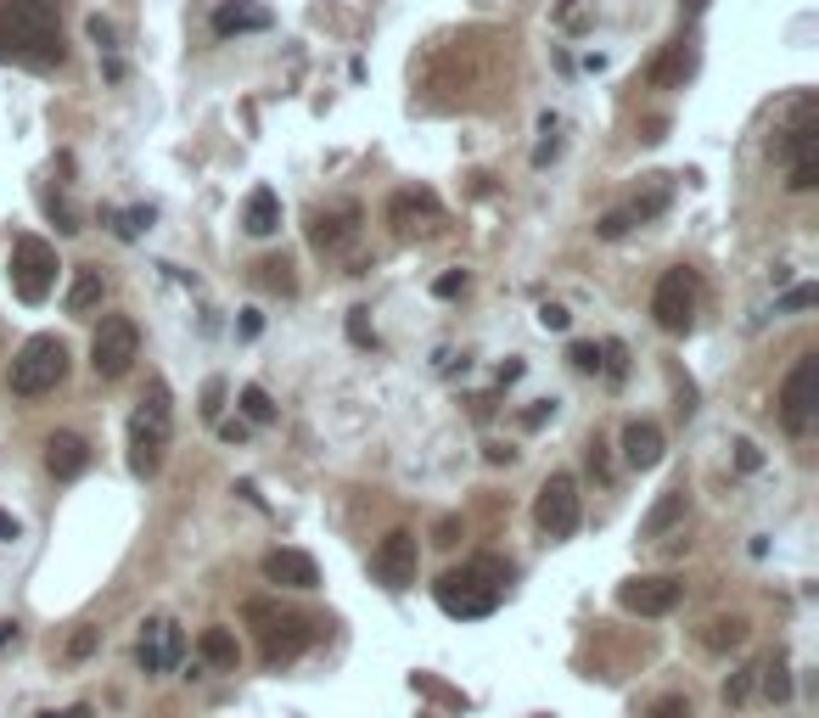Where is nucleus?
<instances>
[{
  "instance_id": "obj_1",
  "label": "nucleus",
  "mask_w": 819,
  "mask_h": 718,
  "mask_svg": "<svg viewBox=\"0 0 819 718\" xmlns=\"http://www.w3.org/2000/svg\"><path fill=\"white\" fill-rule=\"evenodd\" d=\"M0 62L56 68L62 62L56 0H0Z\"/></svg>"
},
{
  "instance_id": "obj_2",
  "label": "nucleus",
  "mask_w": 819,
  "mask_h": 718,
  "mask_svg": "<svg viewBox=\"0 0 819 718\" xmlns=\"http://www.w3.org/2000/svg\"><path fill=\"white\" fill-rule=\"evenodd\" d=\"M506 584H511V562L500 556H472L461 567H449L438 584H433V601L461 617V624H477V617H488L500 601H506Z\"/></svg>"
},
{
  "instance_id": "obj_3",
  "label": "nucleus",
  "mask_w": 819,
  "mask_h": 718,
  "mask_svg": "<svg viewBox=\"0 0 819 718\" xmlns=\"http://www.w3.org/2000/svg\"><path fill=\"white\" fill-rule=\"evenodd\" d=\"M169 433H175L169 387L152 382L141 410L129 415V472H136V477H157L163 472V449H169Z\"/></svg>"
},
{
  "instance_id": "obj_4",
  "label": "nucleus",
  "mask_w": 819,
  "mask_h": 718,
  "mask_svg": "<svg viewBox=\"0 0 819 718\" xmlns=\"http://www.w3.org/2000/svg\"><path fill=\"white\" fill-rule=\"evenodd\" d=\"M68 382V348L62 337H28L17 354H12V371H7V387L17 399H46Z\"/></svg>"
},
{
  "instance_id": "obj_5",
  "label": "nucleus",
  "mask_w": 819,
  "mask_h": 718,
  "mask_svg": "<svg viewBox=\"0 0 819 718\" xmlns=\"http://www.w3.org/2000/svg\"><path fill=\"white\" fill-rule=\"evenodd\" d=\"M247 624H258V645H265V668H281L292 657H304L309 640H315V624L298 612H281L276 601H247L242 606Z\"/></svg>"
},
{
  "instance_id": "obj_6",
  "label": "nucleus",
  "mask_w": 819,
  "mask_h": 718,
  "mask_svg": "<svg viewBox=\"0 0 819 718\" xmlns=\"http://www.w3.org/2000/svg\"><path fill=\"white\" fill-rule=\"evenodd\" d=\"M141 359V325L129 320V315H107L102 325H95V337H90V366L102 382H118L129 376V366Z\"/></svg>"
},
{
  "instance_id": "obj_7",
  "label": "nucleus",
  "mask_w": 819,
  "mask_h": 718,
  "mask_svg": "<svg viewBox=\"0 0 819 718\" xmlns=\"http://www.w3.org/2000/svg\"><path fill=\"white\" fill-rule=\"evenodd\" d=\"M56 247L46 236H17L12 242V292L23 304H46L56 286Z\"/></svg>"
},
{
  "instance_id": "obj_8",
  "label": "nucleus",
  "mask_w": 819,
  "mask_h": 718,
  "mask_svg": "<svg viewBox=\"0 0 819 718\" xmlns=\"http://www.w3.org/2000/svg\"><path fill=\"white\" fill-rule=\"evenodd\" d=\"M534 522H539V534H545V539H573V534H578V522H584V500H578L573 472H550V477H545L539 500H534Z\"/></svg>"
},
{
  "instance_id": "obj_9",
  "label": "nucleus",
  "mask_w": 819,
  "mask_h": 718,
  "mask_svg": "<svg viewBox=\"0 0 819 718\" xmlns=\"http://www.w3.org/2000/svg\"><path fill=\"white\" fill-rule=\"evenodd\" d=\"M814 410H819V354H803L780 387V427L803 438L814 427Z\"/></svg>"
},
{
  "instance_id": "obj_10",
  "label": "nucleus",
  "mask_w": 819,
  "mask_h": 718,
  "mask_svg": "<svg viewBox=\"0 0 819 718\" xmlns=\"http://www.w3.org/2000/svg\"><path fill=\"white\" fill-rule=\"evenodd\" d=\"M780 152H785V163H792V191H814L819 185V113H814V102H803L797 107V124L785 129V141H780Z\"/></svg>"
},
{
  "instance_id": "obj_11",
  "label": "nucleus",
  "mask_w": 819,
  "mask_h": 718,
  "mask_svg": "<svg viewBox=\"0 0 819 718\" xmlns=\"http://www.w3.org/2000/svg\"><path fill=\"white\" fill-rule=\"evenodd\" d=\"M651 320L663 325V332H691V320H696V275L691 270H668L657 281V292H651Z\"/></svg>"
},
{
  "instance_id": "obj_12",
  "label": "nucleus",
  "mask_w": 819,
  "mask_h": 718,
  "mask_svg": "<svg viewBox=\"0 0 819 718\" xmlns=\"http://www.w3.org/2000/svg\"><path fill=\"white\" fill-rule=\"evenodd\" d=\"M679 601H684V584L668 573H645V578L617 584V606L635 612V617H668Z\"/></svg>"
},
{
  "instance_id": "obj_13",
  "label": "nucleus",
  "mask_w": 819,
  "mask_h": 718,
  "mask_svg": "<svg viewBox=\"0 0 819 718\" xmlns=\"http://www.w3.org/2000/svg\"><path fill=\"white\" fill-rule=\"evenodd\" d=\"M415 567H421V544H415L410 528H393V534L376 544V556H371V573L387 584V590H410Z\"/></svg>"
},
{
  "instance_id": "obj_14",
  "label": "nucleus",
  "mask_w": 819,
  "mask_h": 718,
  "mask_svg": "<svg viewBox=\"0 0 819 718\" xmlns=\"http://www.w3.org/2000/svg\"><path fill=\"white\" fill-rule=\"evenodd\" d=\"M387 225L399 236H427L433 225H444V203L433 197L427 185H415V191H393L387 197Z\"/></svg>"
},
{
  "instance_id": "obj_15",
  "label": "nucleus",
  "mask_w": 819,
  "mask_h": 718,
  "mask_svg": "<svg viewBox=\"0 0 819 718\" xmlns=\"http://www.w3.org/2000/svg\"><path fill=\"white\" fill-rule=\"evenodd\" d=\"M180 651H185V640H180V629L169 624V617H146V624H141V645H136L141 674H163V668H175V663H180Z\"/></svg>"
},
{
  "instance_id": "obj_16",
  "label": "nucleus",
  "mask_w": 819,
  "mask_h": 718,
  "mask_svg": "<svg viewBox=\"0 0 819 718\" xmlns=\"http://www.w3.org/2000/svg\"><path fill=\"white\" fill-rule=\"evenodd\" d=\"M265 578L270 584H281V590H315V584H320V567H315V556H309V550H270V556H265Z\"/></svg>"
},
{
  "instance_id": "obj_17",
  "label": "nucleus",
  "mask_w": 819,
  "mask_h": 718,
  "mask_svg": "<svg viewBox=\"0 0 819 718\" xmlns=\"http://www.w3.org/2000/svg\"><path fill=\"white\" fill-rule=\"evenodd\" d=\"M354 231H359V208H354V203L315 208V214H309V242H315L320 253H332V247L354 242Z\"/></svg>"
},
{
  "instance_id": "obj_18",
  "label": "nucleus",
  "mask_w": 819,
  "mask_h": 718,
  "mask_svg": "<svg viewBox=\"0 0 819 718\" xmlns=\"http://www.w3.org/2000/svg\"><path fill=\"white\" fill-rule=\"evenodd\" d=\"M46 466H51V477H62V483L85 477V472H90V444H85L79 433H51V444H46Z\"/></svg>"
},
{
  "instance_id": "obj_19",
  "label": "nucleus",
  "mask_w": 819,
  "mask_h": 718,
  "mask_svg": "<svg viewBox=\"0 0 819 718\" xmlns=\"http://www.w3.org/2000/svg\"><path fill=\"white\" fill-rule=\"evenodd\" d=\"M258 28H270V7H258V0H225L214 12V35L231 40V35H258Z\"/></svg>"
},
{
  "instance_id": "obj_20",
  "label": "nucleus",
  "mask_w": 819,
  "mask_h": 718,
  "mask_svg": "<svg viewBox=\"0 0 819 718\" xmlns=\"http://www.w3.org/2000/svg\"><path fill=\"white\" fill-rule=\"evenodd\" d=\"M624 461L635 472H651V466L663 461V427H657V421H629V427H624Z\"/></svg>"
},
{
  "instance_id": "obj_21",
  "label": "nucleus",
  "mask_w": 819,
  "mask_h": 718,
  "mask_svg": "<svg viewBox=\"0 0 819 718\" xmlns=\"http://www.w3.org/2000/svg\"><path fill=\"white\" fill-rule=\"evenodd\" d=\"M684 511H691V495H684V483L679 488H663V500L645 511V522H640V539H663L668 528H679L684 522Z\"/></svg>"
},
{
  "instance_id": "obj_22",
  "label": "nucleus",
  "mask_w": 819,
  "mask_h": 718,
  "mask_svg": "<svg viewBox=\"0 0 819 718\" xmlns=\"http://www.w3.org/2000/svg\"><path fill=\"white\" fill-rule=\"evenodd\" d=\"M242 225H247V236H276V231H281V197H276L270 185H253V191H247Z\"/></svg>"
},
{
  "instance_id": "obj_23",
  "label": "nucleus",
  "mask_w": 819,
  "mask_h": 718,
  "mask_svg": "<svg viewBox=\"0 0 819 718\" xmlns=\"http://www.w3.org/2000/svg\"><path fill=\"white\" fill-rule=\"evenodd\" d=\"M696 74V46L691 40H674L663 56H657V68H651V85H684Z\"/></svg>"
},
{
  "instance_id": "obj_24",
  "label": "nucleus",
  "mask_w": 819,
  "mask_h": 718,
  "mask_svg": "<svg viewBox=\"0 0 819 718\" xmlns=\"http://www.w3.org/2000/svg\"><path fill=\"white\" fill-rule=\"evenodd\" d=\"M196 651H203V663H208V668H225V674H231V668L242 663V645H236V634H231V629H203Z\"/></svg>"
},
{
  "instance_id": "obj_25",
  "label": "nucleus",
  "mask_w": 819,
  "mask_h": 718,
  "mask_svg": "<svg viewBox=\"0 0 819 718\" xmlns=\"http://www.w3.org/2000/svg\"><path fill=\"white\" fill-rule=\"evenodd\" d=\"M102 304V270H74V286H68V315H90Z\"/></svg>"
},
{
  "instance_id": "obj_26",
  "label": "nucleus",
  "mask_w": 819,
  "mask_h": 718,
  "mask_svg": "<svg viewBox=\"0 0 819 718\" xmlns=\"http://www.w3.org/2000/svg\"><path fill=\"white\" fill-rule=\"evenodd\" d=\"M702 645H707V651H735V645H746V617H713V624H702Z\"/></svg>"
},
{
  "instance_id": "obj_27",
  "label": "nucleus",
  "mask_w": 819,
  "mask_h": 718,
  "mask_svg": "<svg viewBox=\"0 0 819 718\" xmlns=\"http://www.w3.org/2000/svg\"><path fill=\"white\" fill-rule=\"evenodd\" d=\"M752 674H758V684H764L769 702H792V668H785L780 651H775V657H764V668H752Z\"/></svg>"
},
{
  "instance_id": "obj_28",
  "label": "nucleus",
  "mask_w": 819,
  "mask_h": 718,
  "mask_svg": "<svg viewBox=\"0 0 819 718\" xmlns=\"http://www.w3.org/2000/svg\"><path fill=\"white\" fill-rule=\"evenodd\" d=\"M410 684H415L421 696H433V702H444V707H455V713H466V696H461V691H449L444 679H433V674H410Z\"/></svg>"
},
{
  "instance_id": "obj_29",
  "label": "nucleus",
  "mask_w": 819,
  "mask_h": 718,
  "mask_svg": "<svg viewBox=\"0 0 819 718\" xmlns=\"http://www.w3.org/2000/svg\"><path fill=\"white\" fill-rule=\"evenodd\" d=\"M242 415L253 421V427H270L276 421V405H270L265 387H242Z\"/></svg>"
},
{
  "instance_id": "obj_30",
  "label": "nucleus",
  "mask_w": 819,
  "mask_h": 718,
  "mask_svg": "<svg viewBox=\"0 0 819 718\" xmlns=\"http://www.w3.org/2000/svg\"><path fill=\"white\" fill-rule=\"evenodd\" d=\"M601 376H606L612 387H617V382L629 376V348L617 343V337H612V343H601Z\"/></svg>"
},
{
  "instance_id": "obj_31",
  "label": "nucleus",
  "mask_w": 819,
  "mask_h": 718,
  "mask_svg": "<svg viewBox=\"0 0 819 718\" xmlns=\"http://www.w3.org/2000/svg\"><path fill=\"white\" fill-rule=\"evenodd\" d=\"M663 208H668V180L657 175V185H651V191H645V197H635V208H629V219H635V225H640V219H657Z\"/></svg>"
},
{
  "instance_id": "obj_32",
  "label": "nucleus",
  "mask_w": 819,
  "mask_h": 718,
  "mask_svg": "<svg viewBox=\"0 0 819 718\" xmlns=\"http://www.w3.org/2000/svg\"><path fill=\"white\" fill-rule=\"evenodd\" d=\"M258 281H265L270 292H298V275H292L286 258H265V265H258Z\"/></svg>"
},
{
  "instance_id": "obj_33",
  "label": "nucleus",
  "mask_w": 819,
  "mask_h": 718,
  "mask_svg": "<svg viewBox=\"0 0 819 718\" xmlns=\"http://www.w3.org/2000/svg\"><path fill=\"white\" fill-rule=\"evenodd\" d=\"M348 343H354V348H376V325H371V309H348Z\"/></svg>"
},
{
  "instance_id": "obj_34",
  "label": "nucleus",
  "mask_w": 819,
  "mask_h": 718,
  "mask_svg": "<svg viewBox=\"0 0 819 718\" xmlns=\"http://www.w3.org/2000/svg\"><path fill=\"white\" fill-rule=\"evenodd\" d=\"M46 214L56 219V231H62V236H74V231H79V214H74L68 203H62V197H56V191H51V197H46Z\"/></svg>"
},
{
  "instance_id": "obj_35",
  "label": "nucleus",
  "mask_w": 819,
  "mask_h": 718,
  "mask_svg": "<svg viewBox=\"0 0 819 718\" xmlns=\"http://www.w3.org/2000/svg\"><path fill=\"white\" fill-rule=\"evenodd\" d=\"M567 359H573V371H584V376H596V371H601V348H596V343H573V348H567Z\"/></svg>"
},
{
  "instance_id": "obj_36",
  "label": "nucleus",
  "mask_w": 819,
  "mask_h": 718,
  "mask_svg": "<svg viewBox=\"0 0 819 718\" xmlns=\"http://www.w3.org/2000/svg\"><path fill=\"white\" fill-rule=\"evenodd\" d=\"M814 304H819V286H792L775 309H780V315H797V309H814Z\"/></svg>"
},
{
  "instance_id": "obj_37",
  "label": "nucleus",
  "mask_w": 819,
  "mask_h": 718,
  "mask_svg": "<svg viewBox=\"0 0 819 718\" xmlns=\"http://www.w3.org/2000/svg\"><path fill=\"white\" fill-rule=\"evenodd\" d=\"M645 718H691V702H684V696H657V702L645 707Z\"/></svg>"
},
{
  "instance_id": "obj_38",
  "label": "nucleus",
  "mask_w": 819,
  "mask_h": 718,
  "mask_svg": "<svg viewBox=\"0 0 819 718\" xmlns=\"http://www.w3.org/2000/svg\"><path fill=\"white\" fill-rule=\"evenodd\" d=\"M196 410H203V421H219V410H225V382L219 376L203 387V405H196Z\"/></svg>"
},
{
  "instance_id": "obj_39",
  "label": "nucleus",
  "mask_w": 819,
  "mask_h": 718,
  "mask_svg": "<svg viewBox=\"0 0 819 718\" xmlns=\"http://www.w3.org/2000/svg\"><path fill=\"white\" fill-rule=\"evenodd\" d=\"M95 640H102V629H79V634L68 640V663H85L90 651H95Z\"/></svg>"
},
{
  "instance_id": "obj_40",
  "label": "nucleus",
  "mask_w": 819,
  "mask_h": 718,
  "mask_svg": "<svg viewBox=\"0 0 819 718\" xmlns=\"http://www.w3.org/2000/svg\"><path fill=\"white\" fill-rule=\"evenodd\" d=\"M141 225H152V208H136V214H124V219L113 225V231H118L124 242H136V236H141Z\"/></svg>"
},
{
  "instance_id": "obj_41",
  "label": "nucleus",
  "mask_w": 819,
  "mask_h": 718,
  "mask_svg": "<svg viewBox=\"0 0 819 718\" xmlns=\"http://www.w3.org/2000/svg\"><path fill=\"white\" fill-rule=\"evenodd\" d=\"M433 292H438V298H461V292H466V270H444L433 281Z\"/></svg>"
},
{
  "instance_id": "obj_42",
  "label": "nucleus",
  "mask_w": 819,
  "mask_h": 718,
  "mask_svg": "<svg viewBox=\"0 0 819 718\" xmlns=\"http://www.w3.org/2000/svg\"><path fill=\"white\" fill-rule=\"evenodd\" d=\"M629 225H635V219H629V208H617V214H606V219L596 225V231H601L606 242H617V236H624V231H629Z\"/></svg>"
},
{
  "instance_id": "obj_43",
  "label": "nucleus",
  "mask_w": 819,
  "mask_h": 718,
  "mask_svg": "<svg viewBox=\"0 0 819 718\" xmlns=\"http://www.w3.org/2000/svg\"><path fill=\"white\" fill-rule=\"evenodd\" d=\"M746 696H752V674H730V679H725V702L741 707Z\"/></svg>"
},
{
  "instance_id": "obj_44",
  "label": "nucleus",
  "mask_w": 819,
  "mask_h": 718,
  "mask_svg": "<svg viewBox=\"0 0 819 718\" xmlns=\"http://www.w3.org/2000/svg\"><path fill=\"white\" fill-rule=\"evenodd\" d=\"M539 325H545V332H567L573 315H567L562 304H545V309H539Z\"/></svg>"
},
{
  "instance_id": "obj_45",
  "label": "nucleus",
  "mask_w": 819,
  "mask_h": 718,
  "mask_svg": "<svg viewBox=\"0 0 819 718\" xmlns=\"http://www.w3.org/2000/svg\"><path fill=\"white\" fill-rule=\"evenodd\" d=\"M550 415H555V399H539V405H528V410H522V427H545Z\"/></svg>"
},
{
  "instance_id": "obj_46",
  "label": "nucleus",
  "mask_w": 819,
  "mask_h": 718,
  "mask_svg": "<svg viewBox=\"0 0 819 718\" xmlns=\"http://www.w3.org/2000/svg\"><path fill=\"white\" fill-rule=\"evenodd\" d=\"M589 472H596L601 483L612 477V461H606V444H601V438H596V444H589Z\"/></svg>"
},
{
  "instance_id": "obj_47",
  "label": "nucleus",
  "mask_w": 819,
  "mask_h": 718,
  "mask_svg": "<svg viewBox=\"0 0 819 718\" xmlns=\"http://www.w3.org/2000/svg\"><path fill=\"white\" fill-rule=\"evenodd\" d=\"M735 461H741V472H758L764 454H758V444H735Z\"/></svg>"
},
{
  "instance_id": "obj_48",
  "label": "nucleus",
  "mask_w": 819,
  "mask_h": 718,
  "mask_svg": "<svg viewBox=\"0 0 819 718\" xmlns=\"http://www.w3.org/2000/svg\"><path fill=\"white\" fill-rule=\"evenodd\" d=\"M90 40L107 51V46H113V23H107V17H90Z\"/></svg>"
},
{
  "instance_id": "obj_49",
  "label": "nucleus",
  "mask_w": 819,
  "mask_h": 718,
  "mask_svg": "<svg viewBox=\"0 0 819 718\" xmlns=\"http://www.w3.org/2000/svg\"><path fill=\"white\" fill-rule=\"evenodd\" d=\"M483 454H488V461H495V466H511V461H516V449H511V444H488Z\"/></svg>"
},
{
  "instance_id": "obj_50",
  "label": "nucleus",
  "mask_w": 819,
  "mask_h": 718,
  "mask_svg": "<svg viewBox=\"0 0 819 718\" xmlns=\"http://www.w3.org/2000/svg\"><path fill=\"white\" fill-rule=\"evenodd\" d=\"M219 438H225V444H242L247 427H242V421H219Z\"/></svg>"
},
{
  "instance_id": "obj_51",
  "label": "nucleus",
  "mask_w": 819,
  "mask_h": 718,
  "mask_svg": "<svg viewBox=\"0 0 819 718\" xmlns=\"http://www.w3.org/2000/svg\"><path fill=\"white\" fill-rule=\"evenodd\" d=\"M433 534H438V544H455V534H461V522H455V516H444Z\"/></svg>"
},
{
  "instance_id": "obj_52",
  "label": "nucleus",
  "mask_w": 819,
  "mask_h": 718,
  "mask_svg": "<svg viewBox=\"0 0 819 718\" xmlns=\"http://www.w3.org/2000/svg\"><path fill=\"white\" fill-rule=\"evenodd\" d=\"M0 539H17V516H7V511H0Z\"/></svg>"
},
{
  "instance_id": "obj_53",
  "label": "nucleus",
  "mask_w": 819,
  "mask_h": 718,
  "mask_svg": "<svg viewBox=\"0 0 819 718\" xmlns=\"http://www.w3.org/2000/svg\"><path fill=\"white\" fill-rule=\"evenodd\" d=\"M46 718H90V707L79 702V707H68V713H46Z\"/></svg>"
},
{
  "instance_id": "obj_54",
  "label": "nucleus",
  "mask_w": 819,
  "mask_h": 718,
  "mask_svg": "<svg viewBox=\"0 0 819 718\" xmlns=\"http://www.w3.org/2000/svg\"><path fill=\"white\" fill-rule=\"evenodd\" d=\"M0 645H17V624H0Z\"/></svg>"
},
{
  "instance_id": "obj_55",
  "label": "nucleus",
  "mask_w": 819,
  "mask_h": 718,
  "mask_svg": "<svg viewBox=\"0 0 819 718\" xmlns=\"http://www.w3.org/2000/svg\"><path fill=\"white\" fill-rule=\"evenodd\" d=\"M684 7H691V12H702V7H707V0H684Z\"/></svg>"
}]
</instances>
